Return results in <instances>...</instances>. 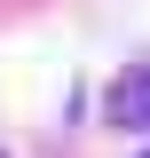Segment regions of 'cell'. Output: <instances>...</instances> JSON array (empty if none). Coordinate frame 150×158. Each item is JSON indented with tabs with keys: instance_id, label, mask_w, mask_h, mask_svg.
<instances>
[{
	"instance_id": "2",
	"label": "cell",
	"mask_w": 150,
	"mask_h": 158,
	"mask_svg": "<svg viewBox=\"0 0 150 158\" xmlns=\"http://www.w3.org/2000/svg\"><path fill=\"white\" fill-rule=\"evenodd\" d=\"M0 158H8V150H0Z\"/></svg>"
},
{
	"instance_id": "3",
	"label": "cell",
	"mask_w": 150,
	"mask_h": 158,
	"mask_svg": "<svg viewBox=\"0 0 150 158\" xmlns=\"http://www.w3.org/2000/svg\"><path fill=\"white\" fill-rule=\"evenodd\" d=\"M142 158H150V150H142Z\"/></svg>"
},
{
	"instance_id": "1",
	"label": "cell",
	"mask_w": 150,
	"mask_h": 158,
	"mask_svg": "<svg viewBox=\"0 0 150 158\" xmlns=\"http://www.w3.org/2000/svg\"><path fill=\"white\" fill-rule=\"evenodd\" d=\"M103 118H111L119 135H150V63H127L103 87Z\"/></svg>"
}]
</instances>
